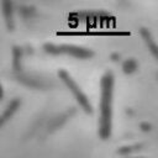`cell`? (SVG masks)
<instances>
[{"label":"cell","mask_w":158,"mask_h":158,"mask_svg":"<svg viewBox=\"0 0 158 158\" xmlns=\"http://www.w3.org/2000/svg\"><path fill=\"white\" fill-rule=\"evenodd\" d=\"M143 148V144L142 143H135V144H130V146H123L121 148L117 149V153L118 154H130V153H133V152H137V151H141Z\"/></svg>","instance_id":"9"},{"label":"cell","mask_w":158,"mask_h":158,"mask_svg":"<svg viewBox=\"0 0 158 158\" xmlns=\"http://www.w3.org/2000/svg\"><path fill=\"white\" fill-rule=\"evenodd\" d=\"M21 58H22V48L19 46L14 47V69L15 70H21Z\"/></svg>","instance_id":"10"},{"label":"cell","mask_w":158,"mask_h":158,"mask_svg":"<svg viewBox=\"0 0 158 158\" xmlns=\"http://www.w3.org/2000/svg\"><path fill=\"white\" fill-rule=\"evenodd\" d=\"M70 20L80 21V22H107L110 19H114L109 12L104 10H85V11H78L69 15Z\"/></svg>","instance_id":"4"},{"label":"cell","mask_w":158,"mask_h":158,"mask_svg":"<svg viewBox=\"0 0 158 158\" xmlns=\"http://www.w3.org/2000/svg\"><path fill=\"white\" fill-rule=\"evenodd\" d=\"M111 59H112L114 62L118 60V59H120V54H118V53H112V54H111Z\"/></svg>","instance_id":"12"},{"label":"cell","mask_w":158,"mask_h":158,"mask_svg":"<svg viewBox=\"0 0 158 158\" xmlns=\"http://www.w3.org/2000/svg\"><path fill=\"white\" fill-rule=\"evenodd\" d=\"M115 75L111 70H106L100 80V114H99V136L101 139H109L112 131V95H114Z\"/></svg>","instance_id":"1"},{"label":"cell","mask_w":158,"mask_h":158,"mask_svg":"<svg viewBox=\"0 0 158 158\" xmlns=\"http://www.w3.org/2000/svg\"><path fill=\"white\" fill-rule=\"evenodd\" d=\"M139 33H141V36H142V38H143V41H144L147 48H148L149 52L152 53V56L158 60V44H157V42L154 41V38H153L152 33L149 32V30L146 28V27H141V28H139Z\"/></svg>","instance_id":"5"},{"label":"cell","mask_w":158,"mask_h":158,"mask_svg":"<svg viewBox=\"0 0 158 158\" xmlns=\"http://www.w3.org/2000/svg\"><path fill=\"white\" fill-rule=\"evenodd\" d=\"M132 158H144V157H132Z\"/></svg>","instance_id":"13"},{"label":"cell","mask_w":158,"mask_h":158,"mask_svg":"<svg viewBox=\"0 0 158 158\" xmlns=\"http://www.w3.org/2000/svg\"><path fill=\"white\" fill-rule=\"evenodd\" d=\"M20 105H21V100H20L19 98H15V99H12V100L9 102V105L6 106L5 111H4L2 115H1V125H4V123L17 111V109L20 107Z\"/></svg>","instance_id":"7"},{"label":"cell","mask_w":158,"mask_h":158,"mask_svg":"<svg viewBox=\"0 0 158 158\" xmlns=\"http://www.w3.org/2000/svg\"><path fill=\"white\" fill-rule=\"evenodd\" d=\"M2 7V15L5 19L6 28L9 31H12L15 28V22H14V4L11 1H2L1 2Z\"/></svg>","instance_id":"6"},{"label":"cell","mask_w":158,"mask_h":158,"mask_svg":"<svg viewBox=\"0 0 158 158\" xmlns=\"http://www.w3.org/2000/svg\"><path fill=\"white\" fill-rule=\"evenodd\" d=\"M139 127H141L142 131H149V130H151V125L147 123V122H142V123L139 125Z\"/></svg>","instance_id":"11"},{"label":"cell","mask_w":158,"mask_h":158,"mask_svg":"<svg viewBox=\"0 0 158 158\" xmlns=\"http://www.w3.org/2000/svg\"><path fill=\"white\" fill-rule=\"evenodd\" d=\"M138 68V63L136 62L135 58H128L122 63V72L125 74H132L133 72H136Z\"/></svg>","instance_id":"8"},{"label":"cell","mask_w":158,"mask_h":158,"mask_svg":"<svg viewBox=\"0 0 158 158\" xmlns=\"http://www.w3.org/2000/svg\"><path fill=\"white\" fill-rule=\"evenodd\" d=\"M58 77L59 79L65 84V86L72 91V94L74 95L77 102L79 104V106L86 112V114H93V106L88 99V96L84 94V91L80 89V86L77 84V81L72 78V75L64 70V69H59L58 70Z\"/></svg>","instance_id":"3"},{"label":"cell","mask_w":158,"mask_h":158,"mask_svg":"<svg viewBox=\"0 0 158 158\" xmlns=\"http://www.w3.org/2000/svg\"><path fill=\"white\" fill-rule=\"evenodd\" d=\"M43 51L48 54L52 56H58V54H68L75 58L85 59V58H91L94 56V51L86 47L77 46V44H68V43H62V44H56V43H44L43 44Z\"/></svg>","instance_id":"2"}]
</instances>
